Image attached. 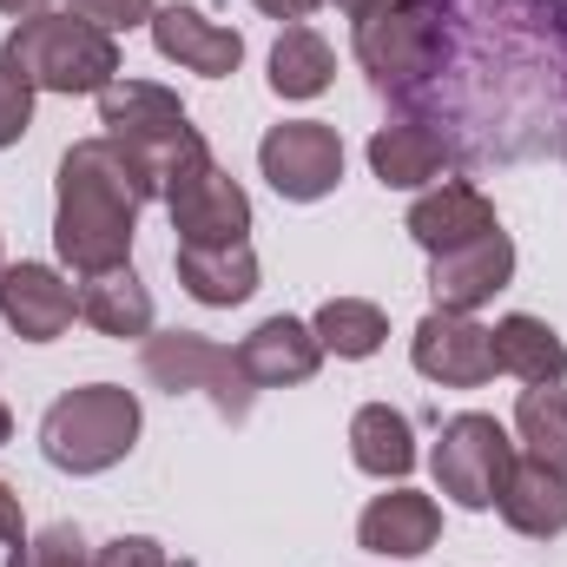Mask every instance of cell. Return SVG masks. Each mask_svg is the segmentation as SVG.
Wrapping results in <instances>:
<instances>
[{"mask_svg":"<svg viewBox=\"0 0 567 567\" xmlns=\"http://www.w3.org/2000/svg\"><path fill=\"white\" fill-rule=\"evenodd\" d=\"M435 53L390 93L455 165L567 158V0H429Z\"/></svg>","mask_w":567,"mask_h":567,"instance_id":"1","label":"cell"},{"mask_svg":"<svg viewBox=\"0 0 567 567\" xmlns=\"http://www.w3.org/2000/svg\"><path fill=\"white\" fill-rule=\"evenodd\" d=\"M140 205H145L140 178L106 133L66 145L60 178H53V251H60V265L80 271V278L133 265Z\"/></svg>","mask_w":567,"mask_h":567,"instance_id":"2","label":"cell"},{"mask_svg":"<svg viewBox=\"0 0 567 567\" xmlns=\"http://www.w3.org/2000/svg\"><path fill=\"white\" fill-rule=\"evenodd\" d=\"M0 60L33 86V93H60V100H73V93H106L126 66H120V40L106 33V27H93V20H80L73 7L60 13V7H47V13H27L13 33H7V47H0Z\"/></svg>","mask_w":567,"mask_h":567,"instance_id":"3","label":"cell"},{"mask_svg":"<svg viewBox=\"0 0 567 567\" xmlns=\"http://www.w3.org/2000/svg\"><path fill=\"white\" fill-rule=\"evenodd\" d=\"M100 126H106V140L126 152V165H133L145 198H165V178L205 145V133L192 126V113L178 106V93H165L152 80H126V73L100 93Z\"/></svg>","mask_w":567,"mask_h":567,"instance_id":"4","label":"cell"},{"mask_svg":"<svg viewBox=\"0 0 567 567\" xmlns=\"http://www.w3.org/2000/svg\"><path fill=\"white\" fill-rule=\"evenodd\" d=\"M140 396L120 383H80L66 396H53V410L40 416V455L60 475H106L133 455L140 442Z\"/></svg>","mask_w":567,"mask_h":567,"instance_id":"5","label":"cell"},{"mask_svg":"<svg viewBox=\"0 0 567 567\" xmlns=\"http://www.w3.org/2000/svg\"><path fill=\"white\" fill-rule=\"evenodd\" d=\"M140 370L145 383L165 390V396H205L225 423H245L251 403H258L238 350H225V343H212L198 330H152L140 350Z\"/></svg>","mask_w":567,"mask_h":567,"instance_id":"6","label":"cell"},{"mask_svg":"<svg viewBox=\"0 0 567 567\" xmlns=\"http://www.w3.org/2000/svg\"><path fill=\"white\" fill-rule=\"evenodd\" d=\"M165 212H172L178 245H198V251L251 245V198H245V185L212 158V145H198V152L165 178Z\"/></svg>","mask_w":567,"mask_h":567,"instance_id":"7","label":"cell"},{"mask_svg":"<svg viewBox=\"0 0 567 567\" xmlns=\"http://www.w3.org/2000/svg\"><path fill=\"white\" fill-rule=\"evenodd\" d=\"M429 468H435V488L455 508L488 515L495 495H502V482H508V468H515V435L495 416H482V410H462V416L442 423L435 449H429Z\"/></svg>","mask_w":567,"mask_h":567,"instance_id":"8","label":"cell"},{"mask_svg":"<svg viewBox=\"0 0 567 567\" xmlns=\"http://www.w3.org/2000/svg\"><path fill=\"white\" fill-rule=\"evenodd\" d=\"M350 47H357V66L370 73V86L390 100L396 86H410L423 73L429 53H435V7L429 0H390V7L357 20Z\"/></svg>","mask_w":567,"mask_h":567,"instance_id":"9","label":"cell"},{"mask_svg":"<svg viewBox=\"0 0 567 567\" xmlns=\"http://www.w3.org/2000/svg\"><path fill=\"white\" fill-rule=\"evenodd\" d=\"M258 172L284 205H317L343 185V140L323 120H284L258 140Z\"/></svg>","mask_w":567,"mask_h":567,"instance_id":"10","label":"cell"},{"mask_svg":"<svg viewBox=\"0 0 567 567\" xmlns=\"http://www.w3.org/2000/svg\"><path fill=\"white\" fill-rule=\"evenodd\" d=\"M410 363L442 390H482L495 377V330L462 310H429L410 337Z\"/></svg>","mask_w":567,"mask_h":567,"instance_id":"11","label":"cell"},{"mask_svg":"<svg viewBox=\"0 0 567 567\" xmlns=\"http://www.w3.org/2000/svg\"><path fill=\"white\" fill-rule=\"evenodd\" d=\"M508 284H515V245H508V231H482L475 245H455V251L429 258V297H435V310L475 317Z\"/></svg>","mask_w":567,"mask_h":567,"instance_id":"12","label":"cell"},{"mask_svg":"<svg viewBox=\"0 0 567 567\" xmlns=\"http://www.w3.org/2000/svg\"><path fill=\"white\" fill-rule=\"evenodd\" d=\"M152 47H158V60H172V66H185L198 80H231L245 66V33L218 27L192 0H172V7L152 13Z\"/></svg>","mask_w":567,"mask_h":567,"instance_id":"13","label":"cell"},{"mask_svg":"<svg viewBox=\"0 0 567 567\" xmlns=\"http://www.w3.org/2000/svg\"><path fill=\"white\" fill-rule=\"evenodd\" d=\"M435 542H442V508H435V495L410 488V482H390V495H370V508L357 515V548L363 555L416 561Z\"/></svg>","mask_w":567,"mask_h":567,"instance_id":"14","label":"cell"},{"mask_svg":"<svg viewBox=\"0 0 567 567\" xmlns=\"http://www.w3.org/2000/svg\"><path fill=\"white\" fill-rule=\"evenodd\" d=\"M403 231H410V238L423 245L429 258H435V251L475 245L482 231H502V218H495V198H488L475 178H435L423 198L410 205Z\"/></svg>","mask_w":567,"mask_h":567,"instance_id":"15","label":"cell"},{"mask_svg":"<svg viewBox=\"0 0 567 567\" xmlns=\"http://www.w3.org/2000/svg\"><path fill=\"white\" fill-rule=\"evenodd\" d=\"M80 317V290L60 278L53 265H7L0 271V323L20 343H53Z\"/></svg>","mask_w":567,"mask_h":567,"instance_id":"16","label":"cell"},{"mask_svg":"<svg viewBox=\"0 0 567 567\" xmlns=\"http://www.w3.org/2000/svg\"><path fill=\"white\" fill-rule=\"evenodd\" d=\"M238 363H245V377H251V390H290V383H310L317 377V363H323V343H317V330L303 323V317H265L245 343H238Z\"/></svg>","mask_w":567,"mask_h":567,"instance_id":"17","label":"cell"},{"mask_svg":"<svg viewBox=\"0 0 567 567\" xmlns=\"http://www.w3.org/2000/svg\"><path fill=\"white\" fill-rule=\"evenodd\" d=\"M495 515L515 535H528V542L567 535V475L548 468V462H535V455H515V468H508V482L495 495Z\"/></svg>","mask_w":567,"mask_h":567,"instance_id":"18","label":"cell"},{"mask_svg":"<svg viewBox=\"0 0 567 567\" xmlns=\"http://www.w3.org/2000/svg\"><path fill=\"white\" fill-rule=\"evenodd\" d=\"M449 165V145L429 133L423 120H390L370 133V172L383 192H429Z\"/></svg>","mask_w":567,"mask_h":567,"instance_id":"19","label":"cell"},{"mask_svg":"<svg viewBox=\"0 0 567 567\" xmlns=\"http://www.w3.org/2000/svg\"><path fill=\"white\" fill-rule=\"evenodd\" d=\"M172 271L178 290L205 310H231L258 290V251L251 245H225V251H198V245H178L172 251Z\"/></svg>","mask_w":567,"mask_h":567,"instance_id":"20","label":"cell"},{"mask_svg":"<svg viewBox=\"0 0 567 567\" xmlns=\"http://www.w3.org/2000/svg\"><path fill=\"white\" fill-rule=\"evenodd\" d=\"M416 423L403 416V410H390V403H363L357 416H350V462L363 468V475H377V482H410V468H416Z\"/></svg>","mask_w":567,"mask_h":567,"instance_id":"21","label":"cell"},{"mask_svg":"<svg viewBox=\"0 0 567 567\" xmlns=\"http://www.w3.org/2000/svg\"><path fill=\"white\" fill-rule=\"evenodd\" d=\"M495 370H508L515 383H567V343L548 317L508 310L495 323Z\"/></svg>","mask_w":567,"mask_h":567,"instance_id":"22","label":"cell"},{"mask_svg":"<svg viewBox=\"0 0 567 567\" xmlns=\"http://www.w3.org/2000/svg\"><path fill=\"white\" fill-rule=\"evenodd\" d=\"M80 317L100 330V337H152V290L140 284L133 265L120 271H100V278H80Z\"/></svg>","mask_w":567,"mask_h":567,"instance_id":"23","label":"cell"},{"mask_svg":"<svg viewBox=\"0 0 567 567\" xmlns=\"http://www.w3.org/2000/svg\"><path fill=\"white\" fill-rule=\"evenodd\" d=\"M310 330H317L323 357H343V363H370L390 343V317L370 297H330V303H317Z\"/></svg>","mask_w":567,"mask_h":567,"instance_id":"24","label":"cell"},{"mask_svg":"<svg viewBox=\"0 0 567 567\" xmlns=\"http://www.w3.org/2000/svg\"><path fill=\"white\" fill-rule=\"evenodd\" d=\"M330 73H337V53L317 27H284L278 47H271V93L278 100H317L330 93Z\"/></svg>","mask_w":567,"mask_h":567,"instance_id":"25","label":"cell"},{"mask_svg":"<svg viewBox=\"0 0 567 567\" xmlns=\"http://www.w3.org/2000/svg\"><path fill=\"white\" fill-rule=\"evenodd\" d=\"M515 435L535 462L567 475V383H528L515 403Z\"/></svg>","mask_w":567,"mask_h":567,"instance_id":"26","label":"cell"},{"mask_svg":"<svg viewBox=\"0 0 567 567\" xmlns=\"http://www.w3.org/2000/svg\"><path fill=\"white\" fill-rule=\"evenodd\" d=\"M7 567H93V548L73 522H53V528L27 535L20 548H7Z\"/></svg>","mask_w":567,"mask_h":567,"instance_id":"27","label":"cell"},{"mask_svg":"<svg viewBox=\"0 0 567 567\" xmlns=\"http://www.w3.org/2000/svg\"><path fill=\"white\" fill-rule=\"evenodd\" d=\"M27 133H33V86L0 60V152L20 145Z\"/></svg>","mask_w":567,"mask_h":567,"instance_id":"28","label":"cell"},{"mask_svg":"<svg viewBox=\"0 0 567 567\" xmlns=\"http://www.w3.org/2000/svg\"><path fill=\"white\" fill-rule=\"evenodd\" d=\"M73 13L93 20V27H106V33L120 40V33H133V27H152L158 7H152V0H73Z\"/></svg>","mask_w":567,"mask_h":567,"instance_id":"29","label":"cell"},{"mask_svg":"<svg viewBox=\"0 0 567 567\" xmlns=\"http://www.w3.org/2000/svg\"><path fill=\"white\" fill-rule=\"evenodd\" d=\"M93 567H172V555L152 535H113L106 548H93Z\"/></svg>","mask_w":567,"mask_h":567,"instance_id":"30","label":"cell"},{"mask_svg":"<svg viewBox=\"0 0 567 567\" xmlns=\"http://www.w3.org/2000/svg\"><path fill=\"white\" fill-rule=\"evenodd\" d=\"M27 542V508H20V495L0 482V548H20Z\"/></svg>","mask_w":567,"mask_h":567,"instance_id":"31","label":"cell"},{"mask_svg":"<svg viewBox=\"0 0 567 567\" xmlns=\"http://www.w3.org/2000/svg\"><path fill=\"white\" fill-rule=\"evenodd\" d=\"M251 7H258L265 20H290V27H297V20H310L323 0H251Z\"/></svg>","mask_w":567,"mask_h":567,"instance_id":"32","label":"cell"},{"mask_svg":"<svg viewBox=\"0 0 567 567\" xmlns=\"http://www.w3.org/2000/svg\"><path fill=\"white\" fill-rule=\"evenodd\" d=\"M53 0H0V13H13V20H27V13H47Z\"/></svg>","mask_w":567,"mask_h":567,"instance_id":"33","label":"cell"},{"mask_svg":"<svg viewBox=\"0 0 567 567\" xmlns=\"http://www.w3.org/2000/svg\"><path fill=\"white\" fill-rule=\"evenodd\" d=\"M337 7H343L350 20H363V13H377V7H390V0H337Z\"/></svg>","mask_w":567,"mask_h":567,"instance_id":"34","label":"cell"},{"mask_svg":"<svg viewBox=\"0 0 567 567\" xmlns=\"http://www.w3.org/2000/svg\"><path fill=\"white\" fill-rule=\"evenodd\" d=\"M7 442H13V410L0 403V449H7Z\"/></svg>","mask_w":567,"mask_h":567,"instance_id":"35","label":"cell"},{"mask_svg":"<svg viewBox=\"0 0 567 567\" xmlns=\"http://www.w3.org/2000/svg\"><path fill=\"white\" fill-rule=\"evenodd\" d=\"M0 271H7V251H0Z\"/></svg>","mask_w":567,"mask_h":567,"instance_id":"36","label":"cell"}]
</instances>
